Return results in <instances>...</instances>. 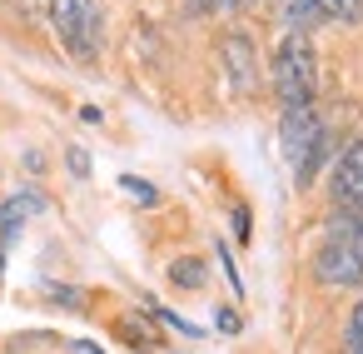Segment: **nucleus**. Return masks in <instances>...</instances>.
Listing matches in <instances>:
<instances>
[{
  "instance_id": "nucleus-1",
  "label": "nucleus",
  "mask_w": 363,
  "mask_h": 354,
  "mask_svg": "<svg viewBox=\"0 0 363 354\" xmlns=\"http://www.w3.org/2000/svg\"><path fill=\"white\" fill-rule=\"evenodd\" d=\"M313 274L333 289L363 284V210H333L313 250Z\"/></svg>"
},
{
  "instance_id": "nucleus-2",
  "label": "nucleus",
  "mask_w": 363,
  "mask_h": 354,
  "mask_svg": "<svg viewBox=\"0 0 363 354\" xmlns=\"http://www.w3.org/2000/svg\"><path fill=\"white\" fill-rule=\"evenodd\" d=\"M279 150H284V165H289L294 185H298V190L313 185V175H318V165H323V150H328V130H323V120L313 115V105L284 110V120H279Z\"/></svg>"
},
{
  "instance_id": "nucleus-3",
  "label": "nucleus",
  "mask_w": 363,
  "mask_h": 354,
  "mask_svg": "<svg viewBox=\"0 0 363 354\" xmlns=\"http://www.w3.org/2000/svg\"><path fill=\"white\" fill-rule=\"evenodd\" d=\"M274 90H279V105L284 110H303L313 105L318 95V60H313V45L303 31H289L274 50Z\"/></svg>"
},
{
  "instance_id": "nucleus-4",
  "label": "nucleus",
  "mask_w": 363,
  "mask_h": 354,
  "mask_svg": "<svg viewBox=\"0 0 363 354\" xmlns=\"http://www.w3.org/2000/svg\"><path fill=\"white\" fill-rule=\"evenodd\" d=\"M45 16H50V31L60 36V45L70 50V60H80V65L100 60L105 21H100L95 0H45Z\"/></svg>"
},
{
  "instance_id": "nucleus-5",
  "label": "nucleus",
  "mask_w": 363,
  "mask_h": 354,
  "mask_svg": "<svg viewBox=\"0 0 363 354\" xmlns=\"http://www.w3.org/2000/svg\"><path fill=\"white\" fill-rule=\"evenodd\" d=\"M328 195H333V210H363V140H353V145L333 160Z\"/></svg>"
},
{
  "instance_id": "nucleus-6",
  "label": "nucleus",
  "mask_w": 363,
  "mask_h": 354,
  "mask_svg": "<svg viewBox=\"0 0 363 354\" xmlns=\"http://www.w3.org/2000/svg\"><path fill=\"white\" fill-rule=\"evenodd\" d=\"M284 16L294 31H308L318 21H358L363 0H284Z\"/></svg>"
},
{
  "instance_id": "nucleus-7",
  "label": "nucleus",
  "mask_w": 363,
  "mask_h": 354,
  "mask_svg": "<svg viewBox=\"0 0 363 354\" xmlns=\"http://www.w3.org/2000/svg\"><path fill=\"white\" fill-rule=\"evenodd\" d=\"M219 55H224L229 85H234L239 95H249V90H254V80H259V70H254V45H249V36L229 31V36L219 41Z\"/></svg>"
},
{
  "instance_id": "nucleus-8",
  "label": "nucleus",
  "mask_w": 363,
  "mask_h": 354,
  "mask_svg": "<svg viewBox=\"0 0 363 354\" xmlns=\"http://www.w3.org/2000/svg\"><path fill=\"white\" fill-rule=\"evenodd\" d=\"M40 205H45L40 195H11L6 205H0V245H11V240L26 230V220H30Z\"/></svg>"
},
{
  "instance_id": "nucleus-9",
  "label": "nucleus",
  "mask_w": 363,
  "mask_h": 354,
  "mask_svg": "<svg viewBox=\"0 0 363 354\" xmlns=\"http://www.w3.org/2000/svg\"><path fill=\"white\" fill-rule=\"evenodd\" d=\"M169 279H174V284H184V289H199V284H204V259H199V254L174 259V264H169Z\"/></svg>"
},
{
  "instance_id": "nucleus-10",
  "label": "nucleus",
  "mask_w": 363,
  "mask_h": 354,
  "mask_svg": "<svg viewBox=\"0 0 363 354\" xmlns=\"http://www.w3.org/2000/svg\"><path fill=\"white\" fill-rule=\"evenodd\" d=\"M343 354H363V299L353 304L348 314V329H343Z\"/></svg>"
},
{
  "instance_id": "nucleus-11",
  "label": "nucleus",
  "mask_w": 363,
  "mask_h": 354,
  "mask_svg": "<svg viewBox=\"0 0 363 354\" xmlns=\"http://www.w3.org/2000/svg\"><path fill=\"white\" fill-rule=\"evenodd\" d=\"M120 190H125V195H135L140 205H155V200H160V190H155V185H145L140 175H120Z\"/></svg>"
},
{
  "instance_id": "nucleus-12",
  "label": "nucleus",
  "mask_w": 363,
  "mask_h": 354,
  "mask_svg": "<svg viewBox=\"0 0 363 354\" xmlns=\"http://www.w3.org/2000/svg\"><path fill=\"white\" fill-rule=\"evenodd\" d=\"M155 314H160V319H164L169 329H179V334H189V339H199V324H189V319H179L174 309H160V304H155Z\"/></svg>"
},
{
  "instance_id": "nucleus-13",
  "label": "nucleus",
  "mask_w": 363,
  "mask_h": 354,
  "mask_svg": "<svg viewBox=\"0 0 363 354\" xmlns=\"http://www.w3.org/2000/svg\"><path fill=\"white\" fill-rule=\"evenodd\" d=\"M65 165H70V175H80V180L90 175V155H85V150H70V155H65Z\"/></svg>"
},
{
  "instance_id": "nucleus-14",
  "label": "nucleus",
  "mask_w": 363,
  "mask_h": 354,
  "mask_svg": "<svg viewBox=\"0 0 363 354\" xmlns=\"http://www.w3.org/2000/svg\"><path fill=\"white\" fill-rule=\"evenodd\" d=\"M239 6H244V0H194V11H219V16L224 11H239Z\"/></svg>"
},
{
  "instance_id": "nucleus-15",
  "label": "nucleus",
  "mask_w": 363,
  "mask_h": 354,
  "mask_svg": "<svg viewBox=\"0 0 363 354\" xmlns=\"http://www.w3.org/2000/svg\"><path fill=\"white\" fill-rule=\"evenodd\" d=\"M249 230H254V225H249V205H234V235L249 240Z\"/></svg>"
},
{
  "instance_id": "nucleus-16",
  "label": "nucleus",
  "mask_w": 363,
  "mask_h": 354,
  "mask_svg": "<svg viewBox=\"0 0 363 354\" xmlns=\"http://www.w3.org/2000/svg\"><path fill=\"white\" fill-rule=\"evenodd\" d=\"M50 299H60V304H70V309H80V289H65V284H50Z\"/></svg>"
},
{
  "instance_id": "nucleus-17",
  "label": "nucleus",
  "mask_w": 363,
  "mask_h": 354,
  "mask_svg": "<svg viewBox=\"0 0 363 354\" xmlns=\"http://www.w3.org/2000/svg\"><path fill=\"white\" fill-rule=\"evenodd\" d=\"M214 324H219L224 334H239V314H234V309H219V314H214Z\"/></svg>"
}]
</instances>
